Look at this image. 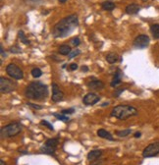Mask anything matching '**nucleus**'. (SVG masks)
<instances>
[{"instance_id": "nucleus-1", "label": "nucleus", "mask_w": 159, "mask_h": 165, "mask_svg": "<svg viewBox=\"0 0 159 165\" xmlns=\"http://www.w3.org/2000/svg\"><path fill=\"white\" fill-rule=\"evenodd\" d=\"M78 26H79L78 16L75 14L70 15V16L62 19L57 24L54 25L52 29V35L56 39H58V37H65L69 36Z\"/></svg>"}, {"instance_id": "nucleus-2", "label": "nucleus", "mask_w": 159, "mask_h": 165, "mask_svg": "<svg viewBox=\"0 0 159 165\" xmlns=\"http://www.w3.org/2000/svg\"><path fill=\"white\" fill-rule=\"evenodd\" d=\"M25 95L32 100H44L48 95V88L41 82H32L26 88Z\"/></svg>"}, {"instance_id": "nucleus-3", "label": "nucleus", "mask_w": 159, "mask_h": 165, "mask_svg": "<svg viewBox=\"0 0 159 165\" xmlns=\"http://www.w3.org/2000/svg\"><path fill=\"white\" fill-rule=\"evenodd\" d=\"M139 114L138 109L132 105H125V104H120L117 105L111 110V117H115L119 120H127L131 117H134Z\"/></svg>"}, {"instance_id": "nucleus-4", "label": "nucleus", "mask_w": 159, "mask_h": 165, "mask_svg": "<svg viewBox=\"0 0 159 165\" xmlns=\"http://www.w3.org/2000/svg\"><path fill=\"white\" fill-rule=\"evenodd\" d=\"M22 127L21 123L19 122H13L10 123L8 125H6L4 127H2L0 130V136L2 139H9L19 135L22 132Z\"/></svg>"}, {"instance_id": "nucleus-5", "label": "nucleus", "mask_w": 159, "mask_h": 165, "mask_svg": "<svg viewBox=\"0 0 159 165\" xmlns=\"http://www.w3.org/2000/svg\"><path fill=\"white\" fill-rule=\"evenodd\" d=\"M17 88V84L13 80L5 77L0 78V92L1 93H10Z\"/></svg>"}, {"instance_id": "nucleus-6", "label": "nucleus", "mask_w": 159, "mask_h": 165, "mask_svg": "<svg viewBox=\"0 0 159 165\" xmlns=\"http://www.w3.org/2000/svg\"><path fill=\"white\" fill-rule=\"evenodd\" d=\"M6 73L9 75V76L14 79V80H22V79L24 78V73L23 71H22L19 67L17 65L13 64V63H11V64H8L6 67Z\"/></svg>"}, {"instance_id": "nucleus-7", "label": "nucleus", "mask_w": 159, "mask_h": 165, "mask_svg": "<svg viewBox=\"0 0 159 165\" xmlns=\"http://www.w3.org/2000/svg\"><path fill=\"white\" fill-rule=\"evenodd\" d=\"M157 154H159V142H153V144L148 145L142 151V156L145 158L156 156Z\"/></svg>"}, {"instance_id": "nucleus-8", "label": "nucleus", "mask_w": 159, "mask_h": 165, "mask_svg": "<svg viewBox=\"0 0 159 165\" xmlns=\"http://www.w3.org/2000/svg\"><path fill=\"white\" fill-rule=\"evenodd\" d=\"M148 43H149V37L146 35H139L134 40V46L136 48H139V49L147 47Z\"/></svg>"}, {"instance_id": "nucleus-9", "label": "nucleus", "mask_w": 159, "mask_h": 165, "mask_svg": "<svg viewBox=\"0 0 159 165\" xmlns=\"http://www.w3.org/2000/svg\"><path fill=\"white\" fill-rule=\"evenodd\" d=\"M64 98V93L60 89V88L58 87L57 84L53 82L52 84V97H51V100L53 102L57 103V102H60V101Z\"/></svg>"}, {"instance_id": "nucleus-10", "label": "nucleus", "mask_w": 159, "mask_h": 165, "mask_svg": "<svg viewBox=\"0 0 159 165\" xmlns=\"http://www.w3.org/2000/svg\"><path fill=\"white\" fill-rule=\"evenodd\" d=\"M99 99H100V98H99V96L96 95V93L88 92V93H87V95L84 96L83 102H84V105L90 106V105H94V104H96L99 101Z\"/></svg>"}, {"instance_id": "nucleus-11", "label": "nucleus", "mask_w": 159, "mask_h": 165, "mask_svg": "<svg viewBox=\"0 0 159 165\" xmlns=\"http://www.w3.org/2000/svg\"><path fill=\"white\" fill-rule=\"evenodd\" d=\"M87 87L90 89H95V91H99V89H104V82L99 80H92L87 84Z\"/></svg>"}, {"instance_id": "nucleus-12", "label": "nucleus", "mask_w": 159, "mask_h": 165, "mask_svg": "<svg viewBox=\"0 0 159 165\" xmlns=\"http://www.w3.org/2000/svg\"><path fill=\"white\" fill-rule=\"evenodd\" d=\"M102 153H103V151L101 149H94V151H91L87 153V159H88V161H90V162L95 161L100 158Z\"/></svg>"}, {"instance_id": "nucleus-13", "label": "nucleus", "mask_w": 159, "mask_h": 165, "mask_svg": "<svg viewBox=\"0 0 159 165\" xmlns=\"http://www.w3.org/2000/svg\"><path fill=\"white\" fill-rule=\"evenodd\" d=\"M122 77H123V73L121 72V70H117V72L114 74V78H113V80L110 84L111 87L112 88L118 87V86H119L121 84V82H122Z\"/></svg>"}, {"instance_id": "nucleus-14", "label": "nucleus", "mask_w": 159, "mask_h": 165, "mask_svg": "<svg viewBox=\"0 0 159 165\" xmlns=\"http://www.w3.org/2000/svg\"><path fill=\"white\" fill-rule=\"evenodd\" d=\"M97 136L99 138L105 139V140H108V141H114L112 135H111L109 132H107L105 129H99V130H97Z\"/></svg>"}, {"instance_id": "nucleus-15", "label": "nucleus", "mask_w": 159, "mask_h": 165, "mask_svg": "<svg viewBox=\"0 0 159 165\" xmlns=\"http://www.w3.org/2000/svg\"><path fill=\"white\" fill-rule=\"evenodd\" d=\"M139 9H140V7L138 4H136V3H132V4L128 5L127 7H126V12L130 15H134V14L138 13Z\"/></svg>"}, {"instance_id": "nucleus-16", "label": "nucleus", "mask_w": 159, "mask_h": 165, "mask_svg": "<svg viewBox=\"0 0 159 165\" xmlns=\"http://www.w3.org/2000/svg\"><path fill=\"white\" fill-rule=\"evenodd\" d=\"M39 151H40V152L44 153V154L52 155V154H54V152H55V151H56V149L53 148H51V147H48V145H46L43 144L41 147H40Z\"/></svg>"}, {"instance_id": "nucleus-17", "label": "nucleus", "mask_w": 159, "mask_h": 165, "mask_svg": "<svg viewBox=\"0 0 159 165\" xmlns=\"http://www.w3.org/2000/svg\"><path fill=\"white\" fill-rule=\"evenodd\" d=\"M118 59H119V56H118L116 53H114V52H110V53H108L106 56V61L108 62L109 64H114V63H116L118 61Z\"/></svg>"}, {"instance_id": "nucleus-18", "label": "nucleus", "mask_w": 159, "mask_h": 165, "mask_svg": "<svg viewBox=\"0 0 159 165\" xmlns=\"http://www.w3.org/2000/svg\"><path fill=\"white\" fill-rule=\"evenodd\" d=\"M59 144V139L58 138H53V139H48L46 140V142H44V145H48V147H51L56 149L57 148V145Z\"/></svg>"}, {"instance_id": "nucleus-19", "label": "nucleus", "mask_w": 159, "mask_h": 165, "mask_svg": "<svg viewBox=\"0 0 159 165\" xmlns=\"http://www.w3.org/2000/svg\"><path fill=\"white\" fill-rule=\"evenodd\" d=\"M71 47H70L69 45H67V44H63V45H61L60 47H59V53H60L61 55H69L70 53H71Z\"/></svg>"}, {"instance_id": "nucleus-20", "label": "nucleus", "mask_w": 159, "mask_h": 165, "mask_svg": "<svg viewBox=\"0 0 159 165\" xmlns=\"http://www.w3.org/2000/svg\"><path fill=\"white\" fill-rule=\"evenodd\" d=\"M150 32L154 39H159V25L154 24L150 27Z\"/></svg>"}, {"instance_id": "nucleus-21", "label": "nucleus", "mask_w": 159, "mask_h": 165, "mask_svg": "<svg viewBox=\"0 0 159 165\" xmlns=\"http://www.w3.org/2000/svg\"><path fill=\"white\" fill-rule=\"evenodd\" d=\"M101 6H102V9L106 10V11H112L114 8H115V4H114L113 2H110V1L103 2Z\"/></svg>"}, {"instance_id": "nucleus-22", "label": "nucleus", "mask_w": 159, "mask_h": 165, "mask_svg": "<svg viewBox=\"0 0 159 165\" xmlns=\"http://www.w3.org/2000/svg\"><path fill=\"white\" fill-rule=\"evenodd\" d=\"M132 133V130L131 129H126V130H121V131H117L116 132V135L118 137H120V138H125V137H127L129 136Z\"/></svg>"}, {"instance_id": "nucleus-23", "label": "nucleus", "mask_w": 159, "mask_h": 165, "mask_svg": "<svg viewBox=\"0 0 159 165\" xmlns=\"http://www.w3.org/2000/svg\"><path fill=\"white\" fill-rule=\"evenodd\" d=\"M18 36H19V39H20V40L23 43H25V44H29V40L27 39V37H26V36H25V33H24L23 31H20L19 33H18Z\"/></svg>"}, {"instance_id": "nucleus-24", "label": "nucleus", "mask_w": 159, "mask_h": 165, "mask_svg": "<svg viewBox=\"0 0 159 165\" xmlns=\"http://www.w3.org/2000/svg\"><path fill=\"white\" fill-rule=\"evenodd\" d=\"M54 117L55 118H57L58 120H61V121L63 122H68L69 121V117L67 115H64V114H58V113H54Z\"/></svg>"}, {"instance_id": "nucleus-25", "label": "nucleus", "mask_w": 159, "mask_h": 165, "mask_svg": "<svg viewBox=\"0 0 159 165\" xmlns=\"http://www.w3.org/2000/svg\"><path fill=\"white\" fill-rule=\"evenodd\" d=\"M32 75L34 78H39L42 75V72L39 68H35L32 70Z\"/></svg>"}, {"instance_id": "nucleus-26", "label": "nucleus", "mask_w": 159, "mask_h": 165, "mask_svg": "<svg viewBox=\"0 0 159 165\" xmlns=\"http://www.w3.org/2000/svg\"><path fill=\"white\" fill-rule=\"evenodd\" d=\"M9 51L11 52V53H21L22 52V49L17 45H14V46H11Z\"/></svg>"}, {"instance_id": "nucleus-27", "label": "nucleus", "mask_w": 159, "mask_h": 165, "mask_svg": "<svg viewBox=\"0 0 159 165\" xmlns=\"http://www.w3.org/2000/svg\"><path fill=\"white\" fill-rule=\"evenodd\" d=\"M70 42H71L72 45H74V46H79L81 43V40L79 37H73V39L70 40Z\"/></svg>"}, {"instance_id": "nucleus-28", "label": "nucleus", "mask_w": 159, "mask_h": 165, "mask_svg": "<svg viewBox=\"0 0 159 165\" xmlns=\"http://www.w3.org/2000/svg\"><path fill=\"white\" fill-rule=\"evenodd\" d=\"M40 124H41L42 126H44V127H47L49 130H51V131H53V126L51 125V124L49 123V122H47V121H45V120H41V122H40Z\"/></svg>"}, {"instance_id": "nucleus-29", "label": "nucleus", "mask_w": 159, "mask_h": 165, "mask_svg": "<svg viewBox=\"0 0 159 165\" xmlns=\"http://www.w3.org/2000/svg\"><path fill=\"white\" fill-rule=\"evenodd\" d=\"M27 105L32 107V108H34V109H36V110H40L43 108V106H41V105H38V104H35V103H32V102H28Z\"/></svg>"}, {"instance_id": "nucleus-30", "label": "nucleus", "mask_w": 159, "mask_h": 165, "mask_svg": "<svg viewBox=\"0 0 159 165\" xmlns=\"http://www.w3.org/2000/svg\"><path fill=\"white\" fill-rule=\"evenodd\" d=\"M81 53V50H79V49H75V50H72L71 51V53H70L69 55H68V57L71 59V58H74V57H76V56H78Z\"/></svg>"}, {"instance_id": "nucleus-31", "label": "nucleus", "mask_w": 159, "mask_h": 165, "mask_svg": "<svg viewBox=\"0 0 159 165\" xmlns=\"http://www.w3.org/2000/svg\"><path fill=\"white\" fill-rule=\"evenodd\" d=\"M74 112H75V109H74V108H69V109H63L61 111V113L66 115V114H72V113H74Z\"/></svg>"}, {"instance_id": "nucleus-32", "label": "nucleus", "mask_w": 159, "mask_h": 165, "mask_svg": "<svg viewBox=\"0 0 159 165\" xmlns=\"http://www.w3.org/2000/svg\"><path fill=\"white\" fill-rule=\"evenodd\" d=\"M90 165H104V160H95L92 161Z\"/></svg>"}, {"instance_id": "nucleus-33", "label": "nucleus", "mask_w": 159, "mask_h": 165, "mask_svg": "<svg viewBox=\"0 0 159 165\" xmlns=\"http://www.w3.org/2000/svg\"><path fill=\"white\" fill-rule=\"evenodd\" d=\"M125 91L124 89H117V91L114 92V96H119L120 95V93H122Z\"/></svg>"}, {"instance_id": "nucleus-34", "label": "nucleus", "mask_w": 159, "mask_h": 165, "mask_svg": "<svg viewBox=\"0 0 159 165\" xmlns=\"http://www.w3.org/2000/svg\"><path fill=\"white\" fill-rule=\"evenodd\" d=\"M78 69V65L76 63H72V64H70V70L71 71H75Z\"/></svg>"}, {"instance_id": "nucleus-35", "label": "nucleus", "mask_w": 159, "mask_h": 165, "mask_svg": "<svg viewBox=\"0 0 159 165\" xmlns=\"http://www.w3.org/2000/svg\"><path fill=\"white\" fill-rule=\"evenodd\" d=\"M0 49H1V57L3 58L4 56H6V54L4 53V48H3V46H2V44L0 45Z\"/></svg>"}, {"instance_id": "nucleus-36", "label": "nucleus", "mask_w": 159, "mask_h": 165, "mask_svg": "<svg viewBox=\"0 0 159 165\" xmlns=\"http://www.w3.org/2000/svg\"><path fill=\"white\" fill-rule=\"evenodd\" d=\"M134 136H135V138H139L140 136H142V133H140V132H136V133H135Z\"/></svg>"}, {"instance_id": "nucleus-37", "label": "nucleus", "mask_w": 159, "mask_h": 165, "mask_svg": "<svg viewBox=\"0 0 159 165\" xmlns=\"http://www.w3.org/2000/svg\"><path fill=\"white\" fill-rule=\"evenodd\" d=\"M82 71H83V72H87V71H88V68H87V66H83V67H82Z\"/></svg>"}, {"instance_id": "nucleus-38", "label": "nucleus", "mask_w": 159, "mask_h": 165, "mask_svg": "<svg viewBox=\"0 0 159 165\" xmlns=\"http://www.w3.org/2000/svg\"><path fill=\"white\" fill-rule=\"evenodd\" d=\"M0 165H6L5 161L3 160V159H1V160H0Z\"/></svg>"}, {"instance_id": "nucleus-39", "label": "nucleus", "mask_w": 159, "mask_h": 165, "mask_svg": "<svg viewBox=\"0 0 159 165\" xmlns=\"http://www.w3.org/2000/svg\"><path fill=\"white\" fill-rule=\"evenodd\" d=\"M108 104H109V102H104V103L102 104V107H104V106H106V105H108Z\"/></svg>"}, {"instance_id": "nucleus-40", "label": "nucleus", "mask_w": 159, "mask_h": 165, "mask_svg": "<svg viewBox=\"0 0 159 165\" xmlns=\"http://www.w3.org/2000/svg\"><path fill=\"white\" fill-rule=\"evenodd\" d=\"M58 1L60 2V3H65L66 1H67V0H58Z\"/></svg>"}]
</instances>
